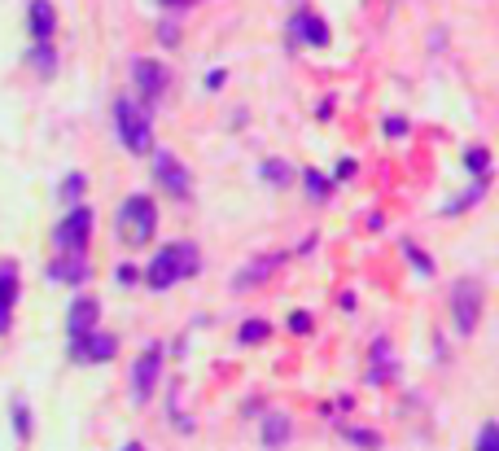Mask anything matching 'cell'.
Here are the masks:
<instances>
[{
  "instance_id": "6da1fadb",
  "label": "cell",
  "mask_w": 499,
  "mask_h": 451,
  "mask_svg": "<svg viewBox=\"0 0 499 451\" xmlns=\"http://www.w3.org/2000/svg\"><path fill=\"white\" fill-rule=\"evenodd\" d=\"M193 272H198V246H193V242H171V246H162V250L150 258L145 285H150V290H171L176 281H184V276H193Z\"/></svg>"
},
{
  "instance_id": "7a4b0ae2",
  "label": "cell",
  "mask_w": 499,
  "mask_h": 451,
  "mask_svg": "<svg viewBox=\"0 0 499 451\" xmlns=\"http://www.w3.org/2000/svg\"><path fill=\"white\" fill-rule=\"evenodd\" d=\"M114 127L123 136V145L132 153H150L153 150V123H150V110H141L132 97H119L114 101Z\"/></svg>"
},
{
  "instance_id": "3957f363",
  "label": "cell",
  "mask_w": 499,
  "mask_h": 451,
  "mask_svg": "<svg viewBox=\"0 0 499 451\" xmlns=\"http://www.w3.org/2000/svg\"><path fill=\"white\" fill-rule=\"evenodd\" d=\"M119 224H123V242L127 246H145L153 237V228H158V206L145 193H136V198H127L119 206Z\"/></svg>"
},
{
  "instance_id": "277c9868",
  "label": "cell",
  "mask_w": 499,
  "mask_h": 451,
  "mask_svg": "<svg viewBox=\"0 0 499 451\" xmlns=\"http://www.w3.org/2000/svg\"><path fill=\"white\" fill-rule=\"evenodd\" d=\"M451 320H455V329L464 338L478 329V320H482V285L473 276L469 281H455V290H451Z\"/></svg>"
},
{
  "instance_id": "5b68a950",
  "label": "cell",
  "mask_w": 499,
  "mask_h": 451,
  "mask_svg": "<svg viewBox=\"0 0 499 451\" xmlns=\"http://www.w3.org/2000/svg\"><path fill=\"white\" fill-rule=\"evenodd\" d=\"M88 237H93V210L88 206H75L61 224H57V233H53V246L61 254H84L88 246Z\"/></svg>"
},
{
  "instance_id": "8992f818",
  "label": "cell",
  "mask_w": 499,
  "mask_h": 451,
  "mask_svg": "<svg viewBox=\"0 0 499 451\" xmlns=\"http://www.w3.org/2000/svg\"><path fill=\"white\" fill-rule=\"evenodd\" d=\"M153 153V176H158V184L171 193V198H189V184H193V176L180 167V158L167 150H150Z\"/></svg>"
},
{
  "instance_id": "52a82bcc",
  "label": "cell",
  "mask_w": 499,
  "mask_h": 451,
  "mask_svg": "<svg viewBox=\"0 0 499 451\" xmlns=\"http://www.w3.org/2000/svg\"><path fill=\"white\" fill-rule=\"evenodd\" d=\"M119 355V338L114 333H84V338H70V359H79V364H105V359H114Z\"/></svg>"
},
{
  "instance_id": "ba28073f",
  "label": "cell",
  "mask_w": 499,
  "mask_h": 451,
  "mask_svg": "<svg viewBox=\"0 0 499 451\" xmlns=\"http://www.w3.org/2000/svg\"><path fill=\"white\" fill-rule=\"evenodd\" d=\"M158 373H162V347H150V351L136 355V368H132V399L150 403L153 386H158Z\"/></svg>"
},
{
  "instance_id": "9c48e42d",
  "label": "cell",
  "mask_w": 499,
  "mask_h": 451,
  "mask_svg": "<svg viewBox=\"0 0 499 451\" xmlns=\"http://www.w3.org/2000/svg\"><path fill=\"white\" fill-rule=\"evenodd\" d=\"M132 79H136V88H141L145 97L158 101L167 93V84H171V70H167L162 62H153V57H141V62H132Z\"/></svg>"
},
{
  "instance_id": "30bf717a",
  "label": "cell",
  "mask_w": 499,
  "mask_h": 451,
  "mask_svg": "<svg viewBox=\"0 0 499 451\" xmlns=\"http://www.w3.org/2000/svg\"><path fill=\"white\" fill-rule=\"evenodd\" d=\"M101 320V302L93 294H79V299L70 302V311H66V333L70 338H84V333H93Z\"/></svg>"
},
{
  "instance_id": "8fae6325",
  "label": "cell",
  "mask_w": 499,
  "mask_h": 451,
  "mask_svg": "<svg viewBox=\"0 0 499 451\" xmlns=\"http://www.w3.org/2000/svg\"><path fill=\"white\" fill-rule=\"evenodd\" d=\"M294 40H307L311 49H324V45H329V27H324V18H315L311 9L294 13Z\"/></svg>"
},
{
  "instance_id": "7c38bea8",
  "label": "cell",
  "mask_w": 499,
  "mask_h": 451,
  "mask_svg": "<svg viewBox=\"0 0 499 451\" xmlns=\"http://www.w3.org/2000/svg\"><path fill=\"white\" fill-rule=\"evenodd\" d=\"M49 276L61 281V285H84L88 281V263H84V254H61V258H53Z\"/></svg>"
},
{
  "instance_id": "4fadbf2b",
  "label": "cell",
  "mask_w": 499,
  "mask_h": 451,
  "mask_svg": "<svg viewBox=\"0 0 499 451\" xmlns=\"http://www.w3.org/2000/svg\"><path fill=\"white\" fill-rule=\"evenodd\" d=\"M13 299H18V267L4 263V267H0V333H4L9 320H13Z\"/></svg>"
},
{
  "instance_id": "5bb4252c",
  "label": "cell",
  "mask_w": 499,
  "mask_h": 451,
  "mask_svg": "<svg viewBox=\"0 0 499 451\" xmlns=\"http://www.w3.org/2000/svg\"><path fill=\"white\" fill-rule=\"evenodd\" d=\"M53 27H57V13H53L49 0H31V31H36L40 40H49Z\"/></svg>"
},
{
  "instance_id": "9a60e30c",
  "label": "cell",
  "mask_w": 499,
  "mask_h": 451,
  "mask_svg": "<svg viewBox=\"0 0 499 451\" xmlns=\"http://www.w3.org/2000/svg\"><path fill=\"white\" fill-rule=\"evenodd\" d=\"M276 267H281V254H272V258H258V267H246V272L237 276V285H241V290H246V285H258V281H267Z\"/></svg>"
},
{
  "instance_id": "2e32d148",
  "label": "cell",
  "mask_w": 499,
  "mask_h": 451,
  "mask_svg": "<svg viewBox=\"0 0 499 451\" xmlns=\"http://www.w3.org/2000/svg\"><path fill=\"white\" fill-rule=\"evenodd\" d=\"M290 439V421L285 416H267V425H263V443L267 447H281Z\"/></svg>"
},
{
  "instance_id": "e0dca14e",
  "label": "cell",
  "mask_w": 499,
  "mask_h": 451,
  "mask_svg": "<svg viewBox=\"0 0 499 451\" xmlns=\"http://www.w3.org/2000/svg\"><path fill=\"white\" fill-rule=\"evenodd\" d=\"M390 347H386V338H377L372 342V381H386L390 377Z\"/></svg>"
},
{
  "instance_id": "ac0fdd59",
  "label": "cell",
  "mask_w": 499,
  "mask_h": 451,
  "mask_svg": "<svg viewBox=\"0 0 499 451\" xmlns=\"http://www.w3.org/2000/svg\"><path fill=\"white\" fill-rule=\"evenodd\" d=\"M84 189H88V176H84V171H75V176L61 180V198L66 201H79L84 198Z\"/></svg>"
},
{
  "instance_id": "d6986e66",
  "label": "cell",
  "mask_w": 499,
  "mask_h": 451,
  "mask_svg": "<svg viewBox=\"0 0 499 451\" xmlns=\"http://www.w3.org/2000/svg\"><path fill=\"white\" fill-rule=\"evenodd\" d=\"M478 451H499V425L495 421H487V425H482V434H478Z\"/></svg>"
},
{
  "instance_id": "ffe728a7",
  "label": "cell",
  "mask_w": 499,
  "mask_h": 451,
  "mask_svg": "<svg viewBox=\"0 0 499 451\" xmlns=\"http://www.w3.org/2000/svg\"><path fill=\"white\" fill-rule=\"evenodd\" d=\"M263 338H267V324H263V320H246V324H241V342H263Z\"/></svg>"
},
{
  "instance_id": "44dd1931",
  "label": "cell",
  "mask_w": 499,
  "mask_h": 451,
  "mask_svg": "<svg viewBox=\"0 0 499 451\" xmlns=\"http://www.w3.org/2000/svg\"><path fill=\"white\" fill-rule=\"evenodd\" d=\"M307 189H311V201L329 198V180H320V171H307Z\"/></svg>"
},
{
  "instance_id": "7402d4cb",
  "label": "cell",
  "mask_w": 499,
  "mask_h": 451,
  "mask_svg": "<svg viewBox=\"0 0 499 451\" xmlns=\"http://www.w3.org/2000/svg\"><path fill=\"white\" fill-rule=\"evenodd\" d=\"M464 162H469V171H478V176H487V162H491V153L482 150V145H478V150H469L464 153Z\"/></svg>"
},
{
  "instance_id": "603a6c76",
  "label": "cell",
  "mask_w": 499,
  "mask_h": 451,
  "mask_svg": "<svg viewBox=\"0 0 499 451\" xmlns=\"http://www.w3.org/2000/svg\"><path fill=\"white\" fill-rule=\"evenodd\" d=\"M263 176H267L272 184H290V171H285L281 162H263Z\"/></svg>"
},
{
  "instance_id": "cb8c5ba5",
  "label": "cell",
  "mask_w": 499,
  "mask_h": 451,
  "mask_svg": "<svg viewBox=\"0 0 499 451\" xmlns=\"http://www.w3.org/2000/svg\"><path fill=\"white\" fill-rule=\"evenodd\" d=\"M36 66H40L45 75H53V49L49 45H40V49H36Z\"/></svg>"
},
{
  "instance_id": "d4e9b609",
  "label": "cell",
  "mask_w": 499,
  "mask_h": 451,
  "mask_svg": "<svg viewBox=\"0 0 499 451\" xmlns=\"http://www.w3.org/2000/svg\"><path fill=\"white\" fill-rule=\"evenodd\" d=\"M403 132H407L403 119H386V136H403Z\"/></svg>"
},
{
  "instance_id": "484cf974",
  "label": "cell",
  "mask_w": 499,
  "mask_h": 451,
  "mask_svg": "<svg viewBox=\"0 0 499 451\" xmlns=\"http://www.w3.org/2000/svg\"><path fill=\"white\" fill-rule=\"evenodd\" d=\"M158 36H162V45H176V40H180V31H176V22H167V27H162Z\"/></svg>"
},
{
  "instance_id": "4316f807",
  "label": "cell",
  "mask_w": 499,
  "mask_h": 451,
  "mask_svg": "<svg viewBox=\"0 0 499 451\" xmlns=\"http://www.w3.org/2000/svg\"><path fill=\"white\" fill-rule=\"evenodd\" d=\"M290 324H294V333H307V329H311V316H307V311H299Z\"/></svg>"
},
{
  "instance_id": "83f0119b",
  "label": "cell",
  "mask_w": 499,
  "mask_h": 451,
  "mask_svg": "<svg viewBox=\"0 0 499 451\" xmlns=\"http://www.w3.org/2000/svg\"><path fill=\"white\" fill-rule=\"evenodd\" d=\"M158 4H162V9H180L184 0H158Z\"/></svg>"
}]
</instances>
